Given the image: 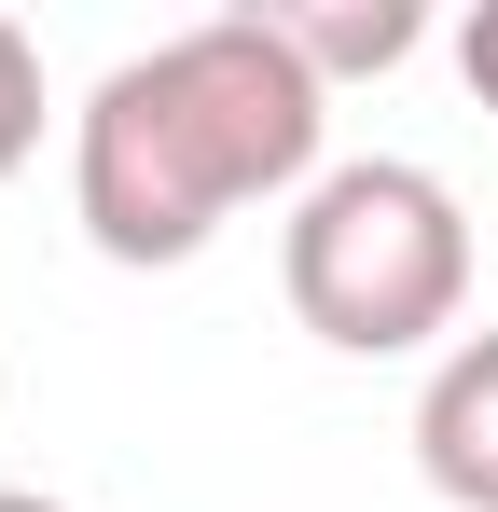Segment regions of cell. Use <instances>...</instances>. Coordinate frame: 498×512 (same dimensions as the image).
<instances>
[{
    "label": "cell",
    "instance_id": "obj_7",
    "mask_svg": "<svg viewBox=\"0 0 498 512\" xmlns=\"http://www.w3.org/2000/svg\"><path fill=\"white\" fill-rule=\"evenodd\" d=\"M0 512H70V499H42V485H0Z\"/></svg>",
    "mask_w": 498,
    "mask_h": 512
},
{
    "label": "cell",
    "instance_id": "obj_6",
    "mask_svg": "<svg viewBox=\"0 0 498 512\" xmlns=\"http://www.w3.org/2000/svg\"><path fill=\"white\" fill-rule=\"evenodd\" d=\"M457 70H471V97H485V111H498V0H485V14H471V28H457Z\"/></svg>",
    "mask_w": 498,
    "mask_h": 512
},
{
    "label": "cell",
    "instance_id": "obj_4",
    "mask_svg": "<svg viewBox=\"0 0 498 512\" xmlns=\"http://www.w3.org/2000/svg\"><path fill=\"white\" fill-rule=\"evenodd\" d=\"M415 28H429V14H415V0H346V14H277V42H291V56H305V70H388V56H415Z\"/></svg>",
    "mask_w": 498,
    "mask_h": 512
},
{
    "label": "cell",
    "instance_id": "obj_3",
    "mask_svg": "<svg viewBox=\"0 0 498 512\" xmlns=\"http://www.w3.org/2000/svg\"><path fill=\"white\" fill-rule=\"evenodd\" d=\"M415 471L429 499L457 512H498V333H457L415 388Z\"/></svg>",
    "mask_w": 498,
    "mask_h": 512
},
{
    "label": "cell",
    "instance_id": "obj_1",
    "mask_svg": "<svg viewBox=\"0 0 498 512\" xmlns=\"http://www.w3.org/2000/svg\"><path fill=\"white\" fill-rule=\"evenodd\" d=\"M332 84L277 42V14H208L153 56H125L70 125V208L111 263H194L249 194H319Z\"/></svg>",
    "mask_w": 498,
    "mask_h": 512
},
{
    "label": "cell",
    "instance_id": "obj_5",
    "mask_svg": "<svg viewBox=\"0 0 498 512\" xmlns=\"http://www.w3.org/2000/svg\"><path fill=\"white\" fill-rule=\"evenodd\" d=\"M28 153H42V42L0 14V180L28 167Z\"/></svg>",
    "mask_w": 498,
    "mask_h": 512
},
{
    "label": "cell",
    "instance_id": "obj_2",
    "mask_svg": "<svg viewBox=\"0 0 498 512\" xmlns=\"http://www.w3.org/2000/svg\"><path fill=\"white\" fill-rule=\"evenodd\" d=\"M277 291H291V319L332 360H415L471 305V208L429 167H402V153L319 167V194L277 236Z\"/></svg>",
    "mask_w": 498,
    "mask_h": 512
}]
</instances>
